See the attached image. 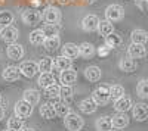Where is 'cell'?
Returning a JSON list of instances; mask_svg holds the SVG:
<instances>
[{
  "label": "cell",
  "mask_w": 148,
  "mask_h": 131,
  "mask_svg": "<svg viewBox=\"0 0 148 131\" xmlns=\"http://www.w3.org/2000/svg\"><path fill=\"white\" fill-rule=\"evenodd\" d=\"M71 65H73V61L70 57L64 56V55L55 57V61H53V69L59 71V72H62V71H65V69H70Z\"/></svg>",
  "instance_id": "17"
},
{
  "label": "cell",
  "mask_w": 148,
  "mask_h": 131,
  "mask_svg": "<svg viewBox=\"0 0 148 131\" xmlns=\"http://www.w3.org/2000/svg\"><path fill=\"white\" fill-rule=\"evenodd\" d=\"M59 80H61V82H62V86H73L74 82L77 81V72H76L73 68L65 69V71H62V72H61Z\"/></svg>",
  "instance_id": "14"
},
{
  "label": "cell",
  "mask_w": 148,
  "mask_h": 131,
  "mask_svg": "<svg viewBox=\"0 0 148 131\" xmlns=\"http://www.w3.org/2000/svg\"><path fill=\"white\" fill-rule=\"evenodd\" d=\"M119 68L123 71V72H133V71L136 69V62H135V59L130 57V56L123 57L119 62Z\"/></svg>",
  "instance_id": "21"
},
{
  "label": "cell",
  "mask_w": 148,
  "mask_h": 131,
  "mask_svg": "<svg viewBox=\"0 0 148 131\" xmlns=\"http://www.w3.org/2000/svg\"><path fill=\"white\" fill-rule=\"evenodd\" d=\"M64 125L68 131H80L84 125V121H83V118L80 115L71 112L64 118Z\"/></svg>",
  "instance_id": "1"
},
{
  "label": "cell",
  "mask_w": 148,
  "mask_h": 131,
  "mask_svg": "<svg viewBox=\"0 0 148 131\" xmlns=\"http://www.w3.org/2000/svg\"><path fill=\"white\" fill-rule=\"evenodd\" d=\"M19 75H21V71H19V68L18 66H6L5 69H3V72H2V77H3V80H6V81H9V82H14V81H16L18 78H19Z\"/></svg>",
  "instance_id": "18"
},
{
  "label": "cell",
  "mask_w": 148,
  "mask_h": 131,
  "mask_svg": "<svg viewBox=\"0 0 148 131\" xmlns=\"http://www.w3.org/2000/svg\"><path fill=\"white\" fill-rule=\"evenodd\" d=\"M3 116H5V108H3V106H0V121L3 120Z\"/></svg>",
  "instance_id": "42"
},
{
  "label": "cell",
  "mask_w": 148,
  "mask_h": 131,
  "mask_svg": "<svg viewBox=\"0 0 148 131\" xmlns=\"http://www.w3.org/2000/svg\"><path fill=\"white\" fill-rule=\"evenodd\" d=\"M14 111H15V115L16 116H19V118H22V120H24V118H28L33 113V105L22 99V100H18L15 103Z\"/></svg>",
  "instance_id": "7"
},
{
  "label": "cell",
  "mask_w": 148,
  "mask_h": 131,
  "mask_svg": "<svg viewBox=\"0 0 148 131\" xmlns=\"http://www.w3.org/2000/svg\"><path fill=\"white\" fill-rule=\"evenodd\" d=\"M8 128H10V130H15V131H22L24 128V121H22V118H19V116H12V118H9L8 120Z\"/></svg>",
  "instance_id": "32"
},
{
  "label": "cell",
  "mask_w": 148,
  "mask_h": 131,
  "mask_svg": "<svg viewBox=\"0 0 148 131\" xmlns=\"http://www.w3.org/2000/svg\"><path fill=\"white\" fill-rule=\"evenodd\" d=\"M98 105L95 100H93V97H86V99H83L80 103H79V108H80V111L83 112V113H93V112H96V109H98Z\"/></svg>",
  "instance_id": "12"
},
{
  "label": "cell",
  "mask_w": 148,
  "mask_h": 131,
  "mask_svg": "<svg viewBox=\"0 0 148 131\" xmlns=\"http://www.w3.org/2000/svg\"><path fill=\"white\" fill-rule=\"evenodd\" d=\"M19 71L24 77L27 78H33L37 72H39V62L34 61H24L19 65Z\"/></svg>",
  "instance_id": "6"
},
{
  "label": "cell",
  "mask_w": 148,
  "mask_h": 131,
  "mask_svg": "<svg viewBox=\"0 0 148 131\" xmlns=\"http://www.w3.org/2000/svg\"><path fill=\"white\" fill-rule=\"evenodd\" d=\"M123 16H125V7L120 5H110L105 9V19H108L110 22L121 21Z\"/></svg>",
  "instance_id": "2"
},
{
  "label": "cell",
  "mask_w": 148,
  "mask_h": 131,
  "mask_svg": "<svg viewBox=\"0 0 148 131\" xmlns=\"http://www.w3.org/2000/svg\"><path fill=\"white\" fill-rule=\"evenodd\" d=\"M99 18L96 15H86L82 21V28L88 32H92V31H96L98 27H99Z\"/></svg>",
  "instance_id": "10"
},
{
  "label": "cell",
  "mask_w": 148,
  "mask_h": 131,
  "mask_svg": "<svg viewBox=\"0 0 148 131\" xmlns=\"http://www.w3.org/2000/svg\"><path fill=\"white\" fill-rule=\"evenodd\" d=\"M61 50H62V55H64V56H67V57H70V59H74V57L80 56L79 46L74 44V43H65L62 47H61Z\"/></svg>",
  "instance_id": "19"
},
{
  "label": "cell",
  "mask_w": 148,
  "mask_h": 131,
  "mask_svg": "<svg viewBox=\"0 0 148 131\" xmlns=\"http://www.w3.org/2000/svg\"><path fill=\"white\" fill-rule=\"evenodd\" d=\"M127 55L133 59H141L147 55V49H145V44H136V43H132L127 47Z\"/></svg>",
  "instance_id": "11"
},
{
  "label": "cell",
  "mask_w": 148,
  "mask_h": 131,
  "mask_svg": "<svg viewBox=\"0 0 148 131\" xmlns=\"http://www.w3.org/2000/svg\"><path fill=\"white\" fill-rule=\"evenodd\" d=\"M113 131H117V130H113Z\"/></svg>",
  "instance_id": "47"
},
{
  "label": "cell",
  "mask_w": 148,
  "mask_h": 131,
  "mask_svg": "<svg viewBox=\"0 0 148 131\" xmlns=\"http://www.w3.org/2000/svg\"><path fill=\"white\" fill-rule=\"evenodd\" d=\"M59 30H61V27L58 25V24H46V25L42 28V31H43L45 35H46V38H47V37H55V35H58Z\"/></svg>",
  "instance_id": "35"
},
{
  "label": "cell",
  "mask_w": 148,
  "mask_h": 131,
  "mask_svg": "<svg viewBox=\"0 0 148 131\" xmlns=\"http://www.w3.org/2000/svg\"><path fill=\"white\" fill-rule=\"evenodd\" d=\"M98 32H99V35H102V37H107V35L113 34V32H114L113 22H110L108 19L101 21V22H99V27H98Z\"/></svg>",
  "instance_id": "27"
},
{
  "label": "cell",
  "mask_w": 148,
  "mask_h": 131,
  "mask_svg": "<svg viewBox=\"0 0 148 131\" xmlns=\"http://www.w3.org/2000/svg\"><path fill=\"white\" fill-rule=\"evenodd\" d=\"M111 121H113V128L123 130L125 127L129 125V116L126 115V112H119L111 118Z\"/></svg>",
  "instance_id": "15"
},
{
  "label": "cell",
  "mask_w": 148,
  "mask_h": 131,
  "mask_svg": "<svg viewBox=\"0 0 148 131\" xmlns=\"http://www.w3.org/2000/svg\"><path fill=\"white\" fill-rule=\"evenodd\" d=\"M45 94L49 97V99H58L61 97V86L58 84H52L45 88Z\"/></svg>",
  "instance_id": "37"
},
{
  "label": "cell",
  "mask_w": 148,
  "mask_h": 131,
  "mask_svg": "<svg viewBox=\"0 0 148 131\" xmlns=\"http://www.w3.org/2000/svg\"><path fill=\"white\" fill-rule=\"evenodd\" d=\"M59 46H61V38L58 35H55V37H47L43 43V47L47 50H56Z\"/></svg>",
  "instance_id": "34"
},
{
  "label": "cell",
  "mask_w": 148,
  "mask_h": 131,
  "mask_svg": "<svg viewBox=\"0 0 148 131\" xmlns=\"http://www.w3.org/2000/svg\"><path fill=\"white\" fill-rule=\"evenodd\" d=\"M15 16L10 10H2L0 12V25L2 27H6V25H10L14 22Z\"/></svg>",
  "instance_id": "38"
},
{
  "label": "cell",
  "mask_w": 148,
  "mask_h": 131,
  "mask_svg": "<svg viewBox=\"0 0 148 131\" xmlns=\"http://www.w3.org/2000/svg\"><path fill=\"white\" fill-rule=\"evenodd\" d=\"M37 84H39L40 87H43V88L52 86V84H56L55 75L52 72H42L40 77H39V80H37Z\"/></svg>",
  "instance_id": "22"
},
{
  "label": "cell",
  "mask_w": 148,
  "mask_h": 131,
  "mask_svg": "<svg viewBox=\"0 0 148 131\" xmlns=\"http://www.w3.org/2000/svg\"><path fill=\"white\" fill-rule=\"evenodd\" d=\"M22 99L27 100L28 103H31L34 106V105H37V103L40 102V93L37 91L36 88H28V90L24 91V97Z\"/></svg>",
  "instance_id": "26"
},
{
  "label": "cell",
  "mask_w": 148,
  "mask_h": 131,
  "mask_svg": "<svg viewBox=\"0 0 148 131\" xmlns=\"http://www.w3.org/2000/svg\"><path fill=\"white\" fill-rule=\"evenodd\" d=\"M73 94H74L73 86H62L61 87V100L65 102L67 105H70V102L73 100Z\"/></svg>",
  "instance_id": "33"
},
{
  "label": "cell",
  "mask_w": 148,
  "mask_h": 131,
  "mask_svg": "<svg viewBox=\"0 0 148 131\" xmlns=\"http://www.w3.org/2000/svg\"><path fill=\"white\" fill-rule=\"evenodd\" d=\"M22 131H34V130H33V128H24Z\"/></svg>",
  "instance_id": "43"
},
{
  "label": "cell",
  "mask_w": 148,
  "mask_h": 131,
  "mask_svg": "<svg viewBox=\"0 0 148 131\" xmlns=\"http://www.w3.org/2000/svg\"><path fill=\"white\" fill-rule=\"evenodd\" d=\"M40 115L42 118H45V120H53V118L56 116V111H55V106L52 103H43L40 106Z\"/></svg>",
  "instance_id": "23"
},
{
  "label": "cell",
  "mask_w": 148,
  "mask_h": 131,
  "mask_svg": "<svg viewBox=\"0 0 148 131\" xmlns=\"http://www.w3.org/2000/svg\"><path fill=\"white\" fill-rule=\"evenodd\" d=\"M2 2H3V0H0V3H2Z\"/></svg>",
  "instance_id": "46"
},
{
  "label": "cell",
  "mask_w": 148,
  "mask_h": 131,
  "mask_svg": "<svg viewBox=\"0 0 148 131\" xmlns=\"http://www.w3.org/2000/svg\"><path fill=\"white\" fill-rule=\"evenodd\" d=\"M28 40H30V43H31L33 46H43V43H45V40H46V35H45V32L42 31V28H40V30H34V31L30 34Z\"/></svg>",
  "instance_id": "25"
},
{
  "label": "cell",
  "mask_w": 148,
  "mask_h": 131,
  "mask_svg": "<svg viewBox=\"0 0 148 131\" xmlns=\"http://www.w3.org/2000/svg\"><path fill=\"white\" fill-rule=\"evenodd\" d=\"M135 5L136 7H139L141 10H148V0H135Z\"/></svg>",
  "instance_id": "41"
},
{
  "label": "cell",
  "mask_w": 148,
  "mask_h": 131,
  "mask_svg": "<svg viewBox=\"0 0 148 131\" xmlns=\"http://www.w3.org/2000/svg\"><path fill=\"white\" fill-rule=\"evenodd\" d=\"M5 131H15V130H10V128H8V130H5Z\"/></svg>",
  "instance_id": "44"
},
{
  "label": "cell",
  "mask_w": 148,
  "mask_h": 131,
  "mask_svg": "<svg viewBox=\"0 0 148 131\" xmlns=\"http://www.w3.org/2000/svg\"><path fill=\"white\" fill-rule=\"evenodd\" d=\"M79 49H80V56L84 59H90L95 55V47L90 43H82L79 46Z\"/></svg>",
  "instance_id": "31"
},
{
  "label": "cell",
  "mask_w": 148,
  "mask_h": 131,
  "mask_svg": "<svg viewBox=\"0 0 148 131\" xmlns=\"http://www.w3.org/2000/svg\"><path fill=\"white\" fill-rule=\"evenodd\" d=\"M52 105L55 106V111H56V115H58V116H62V118H65L68 113H71V111H70V106H68L65 102H58V100H55Z\"/></svg>",
  "instance_id": "30"
},
{
  "label": "cell",
  "mask_w": 148,
  "mask_h": 131,
  "mask_svg": "<svg viewBox=\"0 0 148 131\" xmlns=\"http://www.w3.org/2000/svg\"><path fill=\"white\" fill-rule=\"evenodd\" d=\"M92 97L98 105H107L111 99V93H110V87L107 86H101L98 87L96 90H93L92 93Z\"/></svg>",
  "instance_id": "4"
},
{
  "label": "cell",
  "mask_w": 148,
  "mask_h": 131,
  "mask_svg": "<svg viewBox=\"0 0 148 131\" xmlns=\"http://www.w3.org/2000/svg\"><path fill=\"white\" fill-rule=\"evenodd\" d=\"M0 37H2V40L5 43L12 44V43H16V40L19 37V32L14 25H6L0 30Z\"/></svg>",
  "instance_id": "3"
},
{
  "label": "cell",
  "mask_w": 148,
  "mask_h": 131,
  "mask_svg": "<svg viewBox=\"0 0 148 131\" xmlns=\"http://www.w3.org/2000/svg\"><path fill=\"white\" fill-rule=\"evenodd\" d=\"M121 43H123V38L117 32H113V34H110V35L105 37V44L108 47H111V49H116V47L121 46Z\"/></svg>",
  "instance_id": "29"
},
{
  "label": "cell",
  "mask_w": 148,
  "mask_h": 131,
  "mask_svg": "<svg viewBox=\"0 0 148 131\" xmlns=\"http://www.w3.org/2000/svg\"><path fill=\"white\" fill-rule=\"evenodd\" d=\"M43 19V14H40L39 10H34V9H28L25 12H22V22L25 25H37L40 21Z\"/></svg>",
  "instance_id": "5"
},
{
  "label": "cell",
  "mask_w": 148,
  "mask_h": 131,
  "mask_svg": "<svg viewBox=\"0 0 148 131\" xmlns=\"http://www.w3.org/2000/svg\"><path fill=\"white\" fill-rule=\"evenodd\" d=\"M53 68V61L51 57H43L39 61V72H51Z\"/></svg>",
  "instance_id": "36"
},
{
  "label": "cell",
  "mask_w": 148,
  "mask_h": 131,
  "mask_svg": "<svg viewBox=\"0 0 148 131\" xmlns=\"http://www.w3.org/2000/svg\"><path fill=\"white\" fill-rule=\"evenodd\" d=\"M132 108H133V102H132V99L127 97V96H123V97L114 100V109H116L117 112H127V111L132 109Z\"/></svg>",
  "instance_id": "16"
},
{
  "label": "cell",
  "mask_w": 148,
  "mask_h": 131,
  "mask_svg": "<svg viewBox=\"0 0 148 131\" xmlns=\"http://www.w3.org/2000/svg\"><path fill=\"white\" fill-rule=\"evenodd\" d=\"M110 93H111V99L117 100V99L125 96V88H123L120 84H114V86L110 87Z\"/></svg>",
  "instance_id": "40"
},
{
  "label": "cell",
  "mask_w": 148,
  "mask_h": 131,
  "mask_svg": "<svg viewBox=\"0 0 148 131\" xmlns=\"http://www.w3.org/2000/svg\"><path fill=\"white\" fill-rule=\"evenodd\" d=\"M0 102H2V94H0Z\"/></svg>",
  "instance_id": "45"
},
{
  "label": "cell",
  "mask_w": 148,
  "mask_h": 131,
  "mask_svg": "<svg viewBox=\"0 0 148 131\" xmlns=\"http://www.w3.org/2000/svg\"><path fill=\"white\" fill-rule=\"evenodd\" d=\"M43 21L46 24H58L61 21V10L55 6H47L43 10Z\"/></svg>",
  "instance_id": "8"
},
{
  "label": "cell",
  "mask_w": 148,
  "mask_h": 131,
  "mask_svg": "<svg viewBox=\"0 0 148 131\" xmlns=\"http://www.w3.org/2000/svg\"><path fill=\"white\" fill-rule=\"evenodd\" d=\"M130 38H132V43L145 44L148 41V32L145 30H133L130 34Z\"/></svg>",
  "instance_id": "24"
},
{
  "label": "cell",
  "mask_w": 148,
  "mask_h": 131,
  "mask_svg": "<svg viewBox=\"0 0 148 131\" xmlns=\"http://www.w3.org/2000/svg\"><path fill=\"white\" fill-rule=\"evenodd\" d=\"M96 131H113V121L110 116H99L95 122Z\"/></svg>",
  "instance_id": "20"
},
{
  "label": "cell",
  "mask_w": 148,
  "mask_h": 131,
  "mask_svg": "<svg viewBox=\"0 0 148 131\" xmlns=\"http://www.w3.org/2000/svg\"><path fill=\"white\" fill-rule=\"evenodd\" d=\"M136 93L141 99H148V80H141L138 82Z\"/></svg>",
  "instance_id": "39"
},
{
  "label": "cell",
  "mask_w": 148,
  "mask_h": 131,
  "mask_svg": "<svg viewBox=\"0 0 148 131\" xmlns=\"http://www.w3.org/2000/svg\"><path fill=\"white\" fill-rule=\"evenodd\" d=\"M84 77L88 78L89 81L95 82L98 80H101V69L98 66H88L84 69Z\"/></svg>",
  "instance_id": "28"
},
{
  "label": "cell",
  "mask_w": 148,
  "mask_h": 131,
  "mask_svg": "<svg viewBox=\"0 0 148 131\" xmlns=\"http://www.w3.org/2000/svg\"><path fill=\"white\" fill-rule=\"evenodd\" d=\"M6 53H8L9 59H12V61H18V59H21L24 56V47L21 44H18V43H12V44L8 46Z\"/></svg>",
  "instance_id": "13"
},
{
  "label": "cell",
  "mask_w": 148,
  "mask_h": 131,
  "mask_svg": "<svg viewBox=\"0 0 148 131\" xmlns=\"http://www.w3.org/2000/svg\"><path fill=\"white\" fill-rule=\"evenodd\" d=\"M132 113H133V118H135L136 121H139V122L147 121V120H148V105H147V103H142V102L133 105Z\"/></svg>",
  "instance_id": "9"
}]
</instances>
